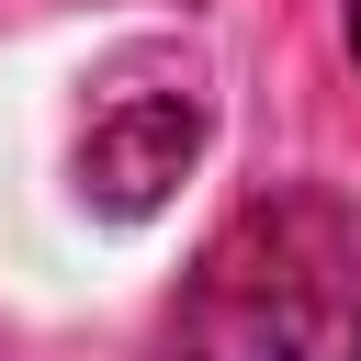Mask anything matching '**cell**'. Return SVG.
<instances>
[{
	"mask_svg": "<svg viewBox=\"0 0 361 361\" xmlns=\"http://www.w3.org/2000/svg\"><path fill=\"white\" fill-rule=\"evenodd\" d=\"M203 68L192 56H124L102 90H90V124H79V192L102 214H158L180 192V169L203 158Z\"/></svg>",
	"mask_w": 361,
	"mask_h": 361,
	"instance_id": "cell-2",
	"label": "cell"
},
{
	"mask_svg": "<svg viewBox=\"0 0 361 361\" xmlns=\"http://www.w3.org/2000/svg\"><path fill=\"white\" fill-rule=\"evenodd\" d=\"M350 56H361V0H350Z\"/></svg>",
	"mask_w": 361,
	"mask_h": 361,
	"instance_id": "cell-3",
	"label": "cell"
},
{
	"mask_svg": "<svg viewBox=\"0 0 361 361\" xmlns=\"http://www.w3.org/2000/svg\"><path fill=\"white\" fill-rule=\"evenodd\" d=\"M180 361H361L350 226L305 192L248 203L180 293Z\"/></svg>",
	"mask_w": 361,
	"mask_h": 361,
	"instance_id": "cell-1",
	"label": "cell"
}]
</instances>
